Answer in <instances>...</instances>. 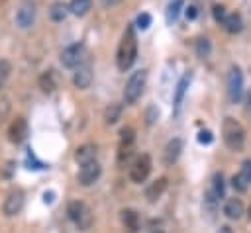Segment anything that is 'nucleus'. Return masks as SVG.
Returning a JSON list of instances; mask_svg holds the SVG:
<instances>
[{
  "mask_svg": "<svg viewBox=\"0 0 251 233\" xmlns=\"http://www.w3.org/2000/svg\"><path fill=\"white\" fill-rule=\"evenodd\" d=\"M12 72V63L8 59H0V88H4V84L8 82Z\"/></svg>",
  "mask_w": 251,
  "mask_h": 233,
  "instance_id": "bb28decb",
  "label": "nucleus"
},
{
  "mask_svg": "<svg viewBox=\"0 0 251 233\" xmlns=\"http://www.w3.org/2000/svg\"><path fill=\"white\" fill-rule=\"evenodd\" d=\"M224 213L229 217V219H239L243 215V202L239 198H229L224 206Z\"/></svg>",
  "mask_w": 251,
  "mask_h": 233,
  "instance_id": "a211bd4d",
  "label": "nucleus"
},
{
  "mask_svg": "<svg viewBox=\"0 0 251 233\" xmlns=\"http://www.w3.org/2000/svg\"><path fill=\"white\" fill-rule=\"evenodd\" d=\"M145 80H147V72L145 70H135L127 82H126V88H124V102L126 104H133L137 102V98L141 96L143 88H145Z\"/></svg>",
  "mask_w": 251,
  "mask_h": 233,
  "instance_id": "20e7f679",
  "label": "nucleus"
},
{
  "mask_svg": "<svg viewBox=\"0 0 251 233\" xmlns=\"http://www.w3.org/2000/svg\"><path fill=\"white\" fill-rule=\"evenodd\" d=\"M149 25H151V16H149V14H145V12H143V14H139V16H137V27L147 29Z\"/></svg>",
  "mask_w": 251,
  "mask_h": 233,
  "instance_id": "473e14b6",
  "label": "nucleus"
},
{
  "mask_svg": "<svg viewBox=\"0 0 251 233\" xmlns=\"http://www.w3.org/2000/svg\"><path fill=\"white\" fill-rule=\"evenodd\" d=\"M75 86L76 88H88L90 82H92V67L88 61H84L82 65L76 67V72H75Z\"/></svg>",
  "mask_w": 251,
  "mask_h": 233,
  "instance_id": "ddd939ff",
  "label": "nucleus"
},
{
  "mask_svg": "<svg viewBox=\"0 0 251 233\" xmlns=\"http://www.w3.org/2000/svg\"><path fill=\"white\" fill-rule=\"evenodd\" d=\"M75 159H76L78 164H86V163H90V161H96V147L90 145V143L80 145V147L76 149V153H75Z\"/></svg>",
  "mask_w": 251,
  "mask_h": 233,
  "instance_id": "dca6fc26",
  "label": "nucleus"
},
{
  "mask_svg": "<svg viewBox=\"0 0 251 233\" xmlns=\"http://www.w3.org/2000/svg\"><path fill=\"white\" fill-rule=\"evenodd\" d=\"M8 114H10V100L8 98H0V123L6 121Z\"/></svg>",
  "mask_w": 251,
  "mask_h": 233,
  "instance_id": "7c9ffc66",
  "label": "nucleus"
},
{
  "mask_svg": "<svg viewBox=\"0 0 251 233\" xmlns=\"http://www.w3.org/2000/svg\"><path fill=\"white\" fill-rule=\"evenodd\" d=\"M43 202H45V204H47V202H53V192H49V194L45 192V194H43Z\"/></svg>",
  "mask_w": 251,
  "mask_h": 233,
  "instance_id": "4c0bfd02",
  "label": "nucleus"
},
{
  "mask_svg": "<svg viewBox=\"0 0 251 233\" xmlns=\"http://www.w3.org/2000/svg\"><path fill=\"white\" fill-rule=\"evenodd\" d=\"M25 137H27V121H25V117L20 116V117L12 119L10 127H8V139L18 145V143H22Z\"/></svg>",
  "mask_w": 251,
  "mask_h": 233,
  "instance_id": "f8f14e48",
  "label": "nucleus"
},
{
  "mask_svg": "<svg viewBox=\"0 0 251 233\" xmlns=\"http://www.w3.org/2000/svg\"><path fill=\"white\" fill-rule=\"evenodd\" d=\"M102 2H104L106 6H114V4H118L120 0H102Z\"/></svg>",
  "mask_w": 251,
  "mask_h": 233,
  "instance_id": "58836bf2",
  "label": "nucleus"
},
{
  "mask_svg": "<svg viewBox=\"0 0 251 233\" xmlns=\"http://www.w3.org/2000/svg\"><path fill=\"white\" fill-rule=\"evenodd\" d=\"M122 223H124V227L129 233H137V229H139V215H137V211L129 210V208L122 210Z\"/></svg>",
  "mask_w": 251,
  "mask_h": 233,
  "instance_id": "2eb2a0df",
  "label": "nucleus"
},
{
  "mask_svg": "<svg viewBox=\"0 0 251 233\" xmlns=\"http://www.w3.org/2000/svg\"><path fill=\"white\" fill-rule=\"evenodd\" d=\"M149 172H151V157L147 153L135 157V161L129 166V178H131V182H135V184L145 182L147 176H149Z\"/></svg>",
  "mask_w": 251,
  "mask_h": 233,
  "instance_id": "0eeeda50",
  "label": "nucleus"
},
{
  "mask_svg": "<svg viewBox=\"0 0 251 233\" xmlns=\"http://www.w3.org/2000/svg\"><path fill=\"white\" fill-rule=\"evenodd\" d=\"M212 131H208V129H202L200 133H198V141L200 143H204V145H208V143H212Z\"/></svg>",
  "mask_w": 251,
  "mask_h": 233,
  "instance_id": "72a5a7b5",
  "label": "nucleus"
},
{
  "mask_svg": "<svg viewBox=\"0 0 251 233\" xmlns=\"http://www.w3.org/2000/svg\"><path fill=\"white\" fill-rule=\"evenodd\" d=\"M212 16H214V20H216L218 23H224L227 12H226V8H224L222 4H214V6H212Z\"/></svg>",
  "mask_w": 251,
  "mask_h": 233,
  "instance_id": "c756f323",
  "label": "nucleus"
},
{
  "mask_svg": "<svg viewBox=\"0 0 251 233\" xmlns=\"http://www.w3.org/2000/svg\"><path fill=\"white\" fill-rule=\"evenodd\" d=\"M135 57H137V37H135L133 25H127L122 35V41L118 45V55H116L118 69L126 72L135 63Z\"/></svg>",
  "mask_w": 251,
  "mask_h": 233,
  "instance_id": "f257e3e1",
  "label": "nucleus"
},
{
  "mask_svg": "<svg viewBox=\"0 0 251 233\" xmlns=\"http://www.w3.org/2000/svg\"><path fill=\"white\" fill-rule=\"evenodd\" d=\"M0 2H4V0H0Z\"/></svg>",
  "mask_w": 251,
  "mask_h": 233,
  "instance_id": "79ce46f5",
  "label": "nucleus"
},
{
  "mask_svg": "<svg viewBox=\"0 0 251 233\" xmlns=\"http://www.w3.org/2000/svg\"><path fill=\"white\" fill-rule=\"evenodd\" d=\"M92 6V0H71L69 4V10L75 14V16H84Z\"/></svg>",
  "mask_w": 251,
  "mask_h": 233,
  "instance_id": "4be33fe9",
  "label": "nucleus"
},
{
  "mask_svg": "<svg viewBox=\"0 0 251 233\" xmlns=\"http://www.w3.org/2000/svg\"><path fill=\"white\" fill-rule=\"evenodd\" d=\"M39 86L43 92H53L57 88V78H55V72L53 70H45L41 76H39Z\"/></svg>",
  "mask_w": 251,
  "mask_h": 233,
  "instance_id": "aec40b11",
  "label": "nucleus"
},
{
  "mask_svg": "<svg viewBox=\"0 0 251 233\" xmlns=\"http://www.w3.org/2000/svg\"><path fill=\"white\" fill-rule=\"evenodd\" d=\"M33 20H35V4H33V0H22L20 6H18V12H16V23L22 29H25V27H29L33 23Z\"/></svg>",
  "mask_w": 251,
  "mask_h": 233,
  "instance_id": "6e6552de",
  "label": "nucleus"
},
{
  "mask_svg": "<svg viewBox=\"0 0 251 233\" xmlns=\"http://www.w3.org/2000/svg\"><path fill=\"white\" fill-rule=\"evenodd\" d=\"M120 114H122V108H120V104H110L108 108H106V112H104V119H106V123H116L118 119H120Z\"/></svg>",
  "mask_w": 251,
  "mask_h": 233,
  "instance_id": "393cba45",
  "label": "nucleus"
},
{
  "mask_svg": "<svg viewBox=\"0 0 251 233\" xmlns=\"http://www.w3.org/2000/svg\"><path fill=\"white\" fill-rule=\"evenodd\" d=\"M182 8H184V2H182V0H173V2L167 6V22H169V23L176 22V18H178V14H180Z\"/></svg>",
  "mask_w": 251,
  "mask_h": 233,
  "instance_id": "5701e85b",
  "label": "nucleus"
},
{
  "mask_svg": "<svg viewBox=\"0 0 251 233\" xmlns=\"http://www.w3.org/2000/svg\"><path fill=\"white\" fill-rule=\"evenodd\" d=\"M231 186L235 192H245L251 186V159L241 163L239 172L231 176Z\"/></svg>",
  "mask_w": 251,
  "mask_h": 233,
  "instance_id": "1a4fd4ad",
  "label": "nucleus"
},
{
  "mask_svg": "<svg viewBox=\"0 0 251 233\" xmlns=\"http://www.w3.org/2000/svg\"><path fill=\"white\" fill-rule=\"evenodd\" d=\"M165 188H167V178H159V180L151 182V184L147 186V190H145L147 200H149V202H157V200L163 196Z\"/></svg>",
  "mask_w": 251,
  "mask_h": 233,
  "instance_id": "f3484780",
  "label": "nucleus"
},
{
  "mask_svg": "<svg viewBox=\"0 0 251 233\" xmlns=\"http://www.w3.org/2000/svg\"><path fill=\"white\" fill-rule=\"evenodd\" d=\"M151 233H165L163 229H155V231H151Z\"/></svg>",
  "mask_w": 251,
  "mask_h": 233,
  "instance_id": "ea45409f",
  "label": "nucleus"
},
{
  "mask_svg": "<svg viewBox=\"0 0 251 233\" xmlns=\"http://www.w3.org/2000/svg\"><path fill=\"white\" fill-rule=\"evenodd\" d=\"M84 61H86V47L82 43H73V45L65 47L61 53V63L69 69H76Z\"/></svg>",
  "mask_w": 251,
  "mask_h": 233,
  "instance_id": "423d86ee",
  "label": "nucleus"
},
{
  "mask_svg": "<svg viewBox=\"0 0 251 233\" xmlns=\"http://www.w3.org/2000/svg\"><path fill=\"white\" fill-rule=\"evenodd\" d=\"M188 84H190V74H184V76L180 78L178 86H176V92H175V106H176V108L180 106V102H182V98H184V92H186Z\"/></svg>",
  "mask_w": 251,
  "mask_h": 233,
  "instance_id": "b1692460",
  "label": "nucleus"
},
{
  "mask_svg": "<svg viewBox=\"0 0 251 233\" xmlns=\"http://www.w3.org/2000/svg\"><path fill=\"white\" fill-rule=\"evenodd\" d=\"M184 14H186V18H188V20H194V18L198 16V12H196V6H188V8L184 10Z\"/></svg>",
  "mask_w": 251,
  "mask_h": 233,
  "instance_id": "f704fd0d",
  "label": "nucleus"
},
{
  "mask_svg": "<svg viewBox=\"0 0 251 233\" xmlns=\"http://www.w3.org/2000/svg\"><path fill=\"white\" fill-rule=\"evenodd\" d=\"M22 208H24V192H22V190H12V192L6 196L4 206H2L4 215L12 217V215L20 213V211H22Z\"/></svg>",
  "mask_w": 251,
  "mask_h": 233,
  "instance_id": "9b49d317",
  "label": "nucleus"
},
{
  "mask_svg": "<svg viewBox=\"0 0 251 233\" xmlns=\"http://www.w3.org/2000/svg\"><path fill=\"white\" fill-rule=\"evenodd\" d=\"M180 153H182V139H178V137L171 139V141L165 145V151H163V163H165V164H173V163H176V159L180 157Z\"/></svg>",
  "mask_w": 251,
  "mask_h": 233,
  "instance_id": "4468645a",
  "label": "nucleus"
},
{
  "mask_svg": "<svg viewBox=\"0 0 251 233\" xmlns=\"http://www.w3.org/2000/svg\"><path fill=\"white\" fill-rule=\"evenodd\" d=\"M245 106H247V112L251 114V88L247 90V96H245Z\"/></svg>",
  "mask_w": 251,
  "mask_h": 233,
  "instance_id": "c9c22d12",
  "label": "nucleus"
},
{
  "mask_svg": "<svg viewBox=\"0 0 251 233\" xmlns=\"http://www.w3.org/2000/svg\"><path fill=\"white\" fill-rule=\"evenodd\" d=\"M196 55L202 57V59L210 55V41L208 39H198L196 41Z\"/></svg>",
  "mask_w": 251,
  "mask_h": 233,
  "instance_id": "c85d7f7f",
  "label": "nucleus"
},
{
  "mask_svg": "<svg viewBox=\"0 0 251 233\" xmlns=\"http://www.w3.org/2000/svg\"><path fill=\"white\" fill-rule=\"evenodd\" d=\"M222 25L226 27V31L237 33V31H241V27H243V20H241V16H239L237 12H231V14L226 16V20H224Z\"/></svg>",
  "mask_w": 251,
  "mask_h": 233,
  "instance_id": "6ab92c4d",
  "label": "nucleus"
},
{
  "mask_svg": "<svg viewBox=\"0 0 251 233\" xmlns=\"http://www.w3.org/2000/svg\"><path fill=\"white\" fill-rule=\"evenodd\" d=\"M241 96H243V72L237 65H231L227 72V98L231 104H237Z\"/></svg>",
  "mask_w": 251,
  "mask_h": 233,
  "instance_id": "39448f33",
  "label": "nucleus"
},
{
  "mask_svg": "<svg viewBox=\"0 0 251 233\" xmlns=\"http://www.w3.org/2000/svg\"><path fill=\"white\" fill-rule=\"evenodd\" d=\"M249 217H251V206H249Z\"/></svg>",
  "mask_w": 251,
  "mask_h": 233,
  "instance_id": "a19ab883",
  "label": "nucleus"
},
{
  "mask_svg": "<svg viewBox=\"0 0 251 233\" xmlns=\"http://www.w3.org/2000/svg\"><path fill=\"white\" fill-rule=\"evenodd\" d=\"M133 141H135V129L129 125L122 127L120 129V145H133Z\"/></svg>",
  "mask_w": 251,
  "mask_h": 233,
  "instance_id": "a878e982",
  "label": "nucleus"
},
{
  "mask_svg": "<svg viewBox=\"0 0 251 233\" xmlns=\"http://www.w3.org/2000/svg\"><path fill=\"white\" fill-rule=\"evenodd\" d=\"M131 151H133V145H120V153H118V161L124 163L126 159L131 157Z\"/></svg>",
  "mask_w": 251,
  "mask_h": 233,
  "instance_id": "2f4dec72",
  "label": "nucleus"
},
{
  "mask_svg": "<svg viewBox=\"0 0 251 233\" xmlns=\"http://www.w3.org/2000/svg\"><path fill=\"white\" fill-rule=\"evenodd\" d=\"M100 172H102V168H100V164H98L96 161H90V163H86V164H80L78 182H80L82 186H90V184H94V182L100 178Z\"/></svg>",
  "mask_w": 251,
  "mask_h": 233,
  "instance_id": "9d476101",
  "label": "nucleus"
},
{
  "mask_svg": "<svg viewBox=\"0 0 251 233\" xmlns=\"http://www.w3.org/2000/svg\"><path fill=\"white\" fill-rule=\"evenodd\" d=\"M222 137L227 149L231 151H241L245 145V129L239 121H235L233 117H226L222 123Z\"/></svg>",
  "mask_w": 251,
  "mask_h": 233,
  "instance_id": "f03ea898",
  "label": "nucleus"
},
{
  "mask_svg": "<svg viewBox=\"0 0 251 233\" xmlns=\"http://www.w3.org/2000/svg\"><path fill=\"white\" fill-rule=\"evenodd\" d=\"M210 192L216 196V200H218V202L224 198L226 186H224V176H222V172H216V174L212 176V188H210Z\"/></svg>",
  "mask_w": 251,
  "mask_h": 233,
  "instance_id": "412c9836",
  "label": "nucleus"
},
{
  "mask_svg": "<svg viewBox=\"0 0 251 233\" xmlns=\"http://www.w3.org/2000/svg\"><path fill=\"white\" fill-rule=\"evenodd\" d=\"M67 213H69V219L75 223V227L78 231H88L90 225H92V211L90 208L80 202V200H75L67 206Z\"/></svg>",
  "mask_w": 251,
  "mask_h": 233,
  "instance_id": "7ed1b4c3",
  "label": "nucleus"
},
{
  "mask_svg": "<svg viewBox=\"0 0 251 233\" xmlns=\"http://www.w3.org/2000/svg\"><path fill=\"white\" fill-rule=\"evenodd\" d=\"M51 20H55V22H61V20H65V16H67V6L65 4H61V2H57V4H53L51 6Z\"/></svg>",
  "mask_w": 251,
  "mask_h": 233,
  "instance_id": "cd10ccee",
  "label": "nucleus"
},
{
  "mask_svg": "<svg viewBox=\"0 0 251 233\" xmlns=\"http://www.w3.org/2000/svg\"><path fill=\"white\" fill-rule=\"evenodd\" d=\"M218 233H233V229H231L229 225H222V227L218 229Z\"/></svg>",
  "mask_w": 251,
  "mask_h": 233,
  "instance_id": "e433bc0d",
  "label": "nucleus"
}]
</instances>
